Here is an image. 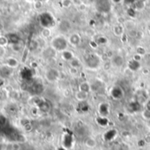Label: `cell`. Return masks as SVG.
<instances>
[{"instance_id":"cell-35","label":"cell","mask_w":150,"mask_h":150,"mask_svg":"<svg viewBox=\"0 0 150 150\" xmlns=\"http://www.w3.org/2000/svg\"><path fill=\"white\" fill-rule=\"evenodd\" d=\"M147 92H148V96L150 98V85L149 86V89L147 90Z\"/></svg>"},{"instance_id":"cell-21","label":"cell","mask_w":150,"mask_h":150,"mask_svg":"<svg viewBox=\"0 0 150 150\" xmlns=\"http://www.w3.org/2000/svg\"><path fill=\"white\" fill-rule=\"evenodd\" d=\"M40 35L43 39H47L51 36V30L48 27H43L42 31L40 32Z\"/></svg>"},{"instance_id":"cell-3","label":"cell","mask_w":150,"mask_h":150,"mask_svg":"<svg viewBox=\"0 0 150 150\" xmlns=\"http://www.w3.org/2000/svg\"><path fill=\"white\" fill-rule=\"evenodd\" d=\"M60 71L55 68H49L45 71V79L50 83H54L60 79Z\"/></svg>"},{"instance_id":"cell-23","label":"cell","mask_w":150,"mask_h":150,"mask_svg":"<svg viewBox=\"0 0 150 150\" xmlns=\"http://www.w3.org/2000/svg\"><path fill=\"white\" fill-rule=\"evenodd\" d=\"M9 39L7 36L0 35V47H6L9 44Z\"/></svg>"},{"instance_id":"cell-9","label":"cell","mask_w":150,"mask_h":150,"mask_svg":"<svg viewBox=\"0 0 150 150\" xmlns=\"http://www.w3.org/2000/svg\"><path fill=\"white\" fill-rule=\"evenodd\" d=\"M111 95H112V98H114L116 100H119V99H121L124 97V91H123L121 87L114 86L111 91Z\"/></svg>"},{"instance_id":"cell-2","label":"cell","mask_w":150,"mask_h":150,"mask_svg":"<svg viewBox=\"0 0 150 150\" xmlns=\"http://www.w3.org/2000/svg\"><path fill=\"white\" fill-rule=\"evenodd\" d=\"M84 64L89 69H98L102 67V61L100 56L97 54H89L84 57Z\"/></svg>"},{"instance_id":"cell-20","label":"cell","mask_w":150,"mask_h":150,"mask_svg":"<svg viewBox=\"0 0 150 150\" xmlns=\"http://www.w3.org/2000/svg\"><path fill=\"white\" fill-rule=\"evenodd\" d=\"M85 145L87 148H90V149H94L96 146H97V142L95 139L91 138V137H89L85 140Z\"/></svg>"},{"instance_id":"cell-34","label":"cell","mask_w":150,"mask_h":150,"mask_svg":"<svg viewBox=\"0 0 150 150\" xmlns=\"http://www.w3.org/2000/svg\"><path fill=\"white\" fill-rule=\"evenodd\" d=\"M145 107H146V109H148V110H150V99H149V100H148V101L146 102Z\"/></svg>"},{"instance_id":"cell-24","label":"cell","mask_w":150,"mask_h":150,"mask_svg":"<svg viewBox=\"0 0 150 150\" xmlns=\"http://www.w3.org/2000/svg\"><path fill=\"white\" fill-rule=\"evenodd\" d=\"M105 111L109 112V105L106 103H102L99 105V112H100V114L102 116H104V112H105Z\"/></svg>"},{"instance_id":"cell-30","label":"cell","mask_w":150,"mask_h":150,"mask_svg":"<svg viewBox=\"0 0 150 150\" xmlns=\"http://www.w3.org/2000/svg\"><path fill=\"white\" fill-rule=\"evenodd\" d=\"M133 59H134V60H135V61H137V62H141V61H142V56H141V55H139V54H135L134 55Z\"/></svg>"},{"instance_id":"cell-14","label":"cell","mask_w":150,"mask_h":150,"mask_svg":"<svg viewBox=\"0 0 150 150\" xmlns=\"http://www.w3.org/2000/svg\"><path fill=\"white\" fill-rule=\"evenodd\" d=\"M24 48L25 47H24L23 44L20 42V40L18 41V42H14V43L11 44V49L14 53H20V52H22L24 50Z\"/></svg>"},{"instance_id":"cell-1","label":"cell","mask_w":150,"mask_h":150,"mask_svg":"<svg viewBox=\"0 0 150 150\" xmlns=\"http://www.w3.org/2000/svg\"><path fill=\"white\" fill-rule=\"evenodd\" d=\"M68 38H66L63 34H59L52 38L50 40V47H52L56 52H63L68 49L69 47Z\"/></svg>"},{"instance_id":"cell-10","label":"cell","mask_w":150,"mask_h":150,"mask_svg":"<svg viewBox=\"0 0 150 150\" xmlns=\"http://www.w3.org/2000/svg\"><path fill=\"white\" fill-rule=\"evenodd\" d=\"M18 65H19V62L15 57H7L5 60V66L11 69H15L18 67Z\"/></svg>"},{"instance_id":"cell-13","label":"cell","mask_w":150,"mask_h":150,"mask_svg":"<svg viewBox=\"0 0 150 150\" xmlns=\"http://www.w3.org/2000/svg\"><path fill=\"white\" fill-rule=\"evenodd\" d=\"M141 69V62H137L134 59H132L129 62H128V69L130 71H137Z\"/></svg>"},{"instance_id":"cell-15","label":"cell","mask_w":150,"mask_h":150,"mask_svg":"<svg viewBox=\"0 0 150 150\" xmlns=\"http://www.w3.org/2000/svg\"><path fill=\"white\" fill-rule=\"evenodd\" d=\"M56 53L57 52L52 47H50V46L49 47H47L44 49V51H43V54L47 58H53V57H54L56 55Z\"/></svg>"},{"instance_id":"cell-22","label":"cell","mask_w":150,"mask_h":150,"mask_svg":"<svg viewBox=\"0 0 150 150\" xmlns=\"http://www.w3.org/2000/svg\"><path fill=\"white\" fill-rule=\"evenodd\" d=\"M146 53H147V50H146V48L144 47H142V46H137L136 47L135 54H139V55L143 57L146 54Z\"/></svg>"},{"instance_id":"cell-33","label":"cell","mask_w":150,"mask_h":150,"mask_svg":"<svg viewBox=\"0 0 150 150\" xmlns=\"http://www.w3.org/2000/svg\"><path fill=\"white\" fill-rule=\"evenodd\" d=\"M119 150H129V149H128V147L126 144H122V145L120 146Z\"/></svg>"},{"instance_id":"cell-8","label":"cell","mask_w":150,"mask_h":150,"mask_svg":"<svg viewBox=\"0 0 150 150\" xmlns=\"http://www.w3.org/2000/svg\"><path fill=\"white\" fill-rule=\"evenodd\" d=\"M97 5H101L100 7H98L97 9L100 12H107L111 10V4L109 0H97Z\"/></svg>"},{"instance_id":"cell-7","label":"cell","mask_w":150,"mask_h":150,"mask_svg":"<svg viewBox=\"0 0 150 150\" xmlns=\"http://www.w3.org/2000/svg\"><path fill=\"white\" fill-rule=\"evenodd\" d=\"M40 22L43 27H48L53 25V17L49 13H43L40 15Z\"/></svg>"},{"instance_id":"cell-18","label":"cell","mask_w":150,"mask_h":150,"mask_svg":"<svg viewBox=\"0 0 150 150\" xmlns=\"http://www.w3.org/2000/svg\"><path fill=\"white\" fill-rule=\"evenodd\" d=\"M75 57V55H74V54L71 52V51H69V50H65V51H63V52H62V58L64 60V61H66V62H69L71 59H73Z\"/></svg>"},{"instance_id":"cell-25","label":"cell","mask_w":150,"mask_h":150,"mask_svg":"<svg viewBox=\"0 0 150 150\" xmlns=\"http://www.w3.org/2000/svg\"><path fill=\"white\" fill-rule=\"evenodd\" d=\"M28 52H30V51H29V49H28L27 47H25V48H24V50L22 51V55H21L20 62L24 63V62H26L27 57H28V55H26V53H28Z\"/></svg>"},{"instance_id":"cell-19","label":"cell","mask_w":150,"mask_h":150,"mask_svg":"<svg viewBox=\"0 0 150 150\" xmlns=\"http://www.w3.org/2000/svg\"><path fill=\"white\" fill-rule=\"evenodd\" d=\"M69 67H71V68H76V69H79L80 66L82 65L80 60H79L77 57H76V56L69 62Z\"/></svg>"},{"instance_id":"cell-17","label":"cell","mask_w":150,"mask_h":150,"mask_svg":"<svg viewBox=\"0 0 150 150\" xmlns=\"http://www.w3.org/2000/svg\"><path fill=\"white\" fill-rule=\"evenodd\" d=\"M26 47L29 49V51H36L40 47V43H39L38 40L33 39L28 42Z\"/></svg>"},{"instance_id":"cell-31","label":"cell","mask_w":150,"mask_h":150,"mask_svg":"<svg viewBox=\"0 0 150 150\" xmlns=\"http://www.w3.org/2000/svg\"><path fill=\"white\" fill-rule=\"evenodd\" d=\"M72 3L74 4H76V6H78L79 4H83L84 2H83V0H72Z\"/></svg>"},{"instance_id":"cell-5","label":"cell","mask_w":150,"mask_h":150,"mask_svg":"<svg viewBox=\"0 0 150 150\" xmlns=\"http://www.w3.org/2000/svg\"><path fill=\"white\" fill-rule=\"evenodd\" d=\"M110 62L112 67L114 68H121L124 63H125V58L123 57V55L120 54H114L111 58H110Z\"/></svg>"},{"instance_id":"cell-16","label":"cell","mask_w":150,"mask_h":150,"mask_svg":"<svg viewBox=\"0 0 150 150\" xmlns=\"http://www.w3.org/2000/svg\"><path fill=\"white\" fill-rule=\"evenodd\" d=\"M78 90L79 91H82L83 92H86V93H89L91 91V83L87 81H83L82 83H80L79 86H78Z\"/></svg>"},{"instance_id":"cell-12","label":"cell","mask_w":150,"mask_h":150,"mask_svg":"<svg viewBox=\"0 0 150 150\" xmlns=\"http://www.w3.org/2000/svg\"><path fill=\"white\" fill-rule=\"evenodd\" d=\"M89 98V93H86V92H83L82 91H77L76 93H75V98L79 101V102H85Z\"/></svg>"},{"instance_id":"cell-36","label":"cell","mask_w":150,"mask_h":150,"mask_svg":"<svg viewBox=\"0 0 150 150\" xmlns=\"http://www.w3.org/2000/svg\"><path fill=\"white\" fill-rule=\"evenodd\" d=\"M149 34H150V26H149Z\"/></svg>"},{"instance_id":"cell-11","label":"cell","mask_w":150,"mask_h":150,"mask_svg":"<svg viewBox=\"0 0 150 150\" xmlns=\"http://www.w3.org/2000/svg\"><path fill=\"white\" fill-rule=\"evenodd\" d=\"M124 29H125V27L122 24H116L112 27L113 34L118 37H121L124 34Z\"/></svg>"},{"instance_id":"cell-26","label":"cell","mask_w":150,"mask_h":150,"mask_svg":"<svg viewBox=\"0 0 150 150\" xmlns=\"http://www.w3.org/2000/svg\"><path fill=\"white\" fill-rule=\"evenodd\" d=\"M72 0H62V5L64 8H69L72 4Z\"/></svg>"},{"instance_id":"cell-28","label":"cell","mask_w":150,"mask_h":150,"mask_svg":"<svg viewBox=\"0 0 150 150\" xmlns=\"http://www.w3.org/2000/svg\"><path fill=\"white\" fill-rule=\"evenodd\" d=\"M69 72L71 76H76L78 74V69H76V68H71L69 67Z\"/></svg>"},{"instance_id":"cell-37","label":"cell","mask_w":150,"mask_h":150,"mask_svg":"<svg viewBox=\"0 0 150 150\" xmlns=\"http://www.w3.org/2000/svg\"></svg>"},{"instance_id":"cell-32","label":"cell","mask_w":150,"mask_h":150,"mask_svg":"<svg viewBox=\"0 0 150 150\" xmlns=\"http://www.w3.org/2000/svg\"><path fill=\"white\" fill-rule=\"evenodd\" d=\"M144 142H146L147 144H150V134H147L144 137Z\"/></svg>"},{"instance_id":"cell-4","label":"cell","mask_w":150,"mask_h":150,"mask_svg":"<svg viewBox=\"0 0 150 150\" xmlns=\"http://www.w3.org/2000/svg\"><path fill=\"white\" fill-rule=\"evenodd\" d=\"M71 27H72L71 22L66 18L62 19L58 24V30L61 33V34H63V35L65 33H68L71 30Z\"/></svg>"},{"instance_id":"cell-29","label":"cell","mask_w":150,"mask_h":150,"mask_svg":"<svg viewBox=\"0 0 150 150\" xmlns=\"http://www.w3.org/2000/svg\"><path fill=\"white\" fill-rule=\"evenodd\" d=\"M5 52H6V47H0V58H2V57L4 56Z\"/></svg>"},{"instance_id":"cell-27","label":"cell","mask_w":150,"mask_h":150,"mask_svg":"<svg viewBox=\"0 0 150 150\" xmlns=\"http://www.w3.org/2000/svg\"><path fill=\"white\" fill-rule=\"evenodd\" d=\"M142 117L146 120H150V110L145 109L142 112Z\"/></svg>"},{"instance_id":"cell-6","label":"cell","mask_w":150,"mask_h":150,"mask_svg":"<svg viewBox=\"0 0 150 150\" xmlns=\"http://www.w3.org/2000/svg\"><path fill=\"white\" fill-rule=\"evenodd\" d=\"M68 41L70 46L76 47L81 44V41H82L81 35L77 33H73L68 37Z\"/></svg>"}]
</instances>
